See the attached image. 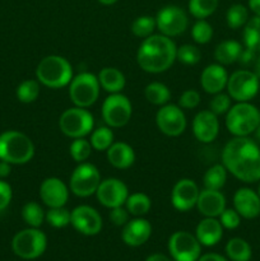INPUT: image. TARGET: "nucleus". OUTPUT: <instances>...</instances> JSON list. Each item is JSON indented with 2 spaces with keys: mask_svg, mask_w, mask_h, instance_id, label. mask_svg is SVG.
Returning <instances> with one entry per match:
<instances>
[{
  "mask_svg": "<svg viewBox=\"0 0 260 261\" xmlns=\"http://www.w3.org/2000/svg\"><path fill=\"white\" fill-rule=\"evenodd\" d=\"M222 165L242 182L260 181L259 145L249 137H235L222 150Z\"/></svg>",
  "mask_w": 260,
  "mask_h": 261,
  "instance_id": "1",
  "label": "nucleus"
},
{
  "mask_svg": "<svg viewBox=\"0 0 260 261\" xmlns=\"http://www.w3.org/2000/svg\"><path fill=\"white\" fill-rule=\"evenodd\" d=\"M175 42L163 35H152L144 38L137 51L138 65L145 73L160 74L168 70L176 61Z\"/></svg>",
  "mask_w": 260,
  "mask_h": 261,
  "instance_id": "2",
  "label": "nucleus"
},
{
  "mask_svg": "<svg viewBox=\"0 0 260 261\" xmlns=\"http://www.w3.org/2000/svg\"><path fill=\"white\" fill-rule=\"evenodd\" d=\"M36 78L41 84L51 89L64 88L73 79V66L63 56L48 55L38 63Z\"/></svg>",
  "mask_w": 260,
  "mask_h": 261,
  "instance_id": "3",
  "label": "nucleus"
},
{
  "mask_svg": "<svg viewBox=\"0 0 260 261\" xmlns=\"http://www.w3.org/2000/svg\"><path fill=\"white\" fill-rule=\"evenodd\" d=\"M35 155L32 140L17 130H8L0 134V160L10 165H24Z\"/></svg>",
  "mask_w": 260,
  "mask_h": 261,
  "instance_id": "4",
  "label": "nucleus"
},
{
  "mask_svg": "<svg viewBox=\"0 0 260 261\" xmlns=\"http://www.w3.org/2000/svg\"><path fill=\"white\" fill-rule=\"evenodd\" d=\"M260 124V111L250 102H237L226 114V127L233 137H249Z\"/></svg>",
  "mask_w": 260,
  "mask_h": 261,
  "instance_id": "5",
  "label": "nucleus"
},
{
  "mask_svg": "<svg viewBox=\"0 0 260 261\" xmlns=\"http://www.w3.org/2000/svg\"><path fill=\"white\" fill-rule=\"evenodd\" d=\"M99 88L98 78L94 74L83 71L73 76L69 83V97L74 106L88 109L98 99Z\"/></svg>",
  "mask_w": 260,
  "mask_h": 261,
  "instance_id": "6",
  "label": "nucleus"
},
{
  "mask_svg": "<svg viewBox=\"0 0 260 261\" xmlns=\"http://www.w3.org/2000/svg\"><path fill=\"white\" fill-rule=\"evenodd\" d=\"M59 127L64 135L71 139L86 138L94 127L93 115L83 107H71L61 114Z\"/></svg>",
  "mask_w": 260,
  "mask_h": 261,
  "instance_id": "7",
  "label": "nucleus"
},
{
  "mask_svg": "<svg viewBox=\"0 0 260 261\" xmlns=\"http://www.w3.org/2000/svg\"><path fill=\"white\" fill-rule=\"evenodd\" d=\"M46 247H47L46 234L33 227L18 232L12 241V249L14 254L24 260L37 259L46 251Z\"/></svg>",
  "mask_w": 260,
  "mask_h": 261,
  "instance_id": "8",
  "label": "nucleus"
},
{
  "mask_svg": "<svg viewBox=\"0 0 260 261\" xmlns=\"http://www.w3.org/2000/svg\"><path fill=\"white\" fill-rule=\"evenodd\" d=\"M227 93L236 102H250L257 94L260 88V79L252 70L240 69L228 75Z\"/></svg>",
  "mask_w": 260,
  "mask_h": 261,
  "instance_id": "9",
  "label": "nucleus"
},
{
  "mask_svg": "<svg viewBox=\"0 0 260 261\" xmlns=\"http://www.w3.org/2000/svg\"><path fill=\"white\" fill-rule=\"evenodd\" d=\"M101 181V173L96 166L88 162H82L71 173L69 189L78 198H88L96 194Z\"/></svg>",
  "mask_w": 260,
  "mask_h": 261,
  "instance_id": "10",
  "label": "nucleus"
},
{
  "mask_svg": "<svg viewBox=\"0 0 260 261\" xmlns=\"http://www.w3.org/2000/svg\"><path fill=\"white\" fill-rule=\"evenodd\" d=\"M133 106L130 99L121 93H112L102 103V119L110 127H122L130 121Z\"/></svg>",
  "mask_w": 260,
  "mask_h": 261,
  "instance_id": "11",
  "label": "nucleus"
},
{
  "mask_svg": "<svg viewBox=\"0 0 260 261\" xmlns=\"http://www.w3.org/2000/svg\"><path fill=\"white\" fill-rule=\"evenodd\" d=\"M168 251L175 261H198L201 245L190 232L177 231L168 240Z\"/></svg>",
  "mask_w": 260,
  "mask_h": 261,
  "instance_id": "12",
  "label": "nucleus"
},
{
  "mask_svg": "<svg viewBox=\"0 0 260 261\" xmlns=\"http://www.w3.org/2000/svg\"><path fill=\"white\" fill-rule=\"evenodd\" d=\"M155 24L161 35L167 36L170 38L176 37L185 32L188 28V14L177 5H167L157 13Z\"/></svg>",
  "mask_w": 260,
  "mask_h": 261,
  "instance_id": "13",
  "label": "nucleus"
},
{
  "mask_svg": "<svg viewBox=\"0 0 260 261\" xmlns=\"http://www.w3.org/2000/svg\"><path fill=\"white\" fill-rule=\"evenodd\" d=\"M155 124L158 130L167 137H178L186 129V117L178 105L161 106L155 114Z\"/></svg>",
  "mask_w": 260,
  "mask_h": 261,
  "instance_id": "14",
  "label": "nucleus"
},
{
  "mask_svg": "<svg viewBox=\"0 0 260 261\" xmlns=\"http://www.w3.org/2000/svg\"><path fill=\"white\" fill-rule=\"evenodd\" d=\"M70 224L84 236H96L101 232L103 222L96 209L89 205H79L70 212Z\"/></svg>",
  "mask_w": 260,
  "mask_h": 261,
  "instance_id": "15",
  "label": "nucleus"
},
{
  "mask_svg": "<svg viewBox=\"0 0 260 261\" xmlns=\"http://www.w3.org/2000/svg\"><path fill=\"white\" fill-rule=\"evenodd\" d=\"M96 196L99 204H102L105 208L112 209L125 205V201L129 196V190L121 180L111 177L99 182Z\"/></svg>",
  "mask_w": 260,
  "mask_h": 261,
  "instance_id": "16",
  "label": "nucleus"
},
{
  "mask_svg": "<svg viewBox=\"0 0 260 261\" xmlns=\"http://www.w3.org/2000/svg\"><path fill=\"white\" fill-rule=\"evenodd\" d=\"M199 190L198 184L190 178H181L171 191V204L178 212H189L196 206Z\"/></svg>",
  "mask_w": 260,
  "mask_h": 261,
  "instance_id": "17",
  "label": "nucleus"
},
{
  "mask_svg": "<svg viewBox=\"0 0 260 261\" xmlns=\"http://www.w3.org/2000/svg\"><path fill=\"white\" fill-rule=\"evenodd\" d=\"M219 133V120L211 110H203L198 112L193 120V134L203 144H209Z\"/></svg>",
  "mask_w": 260,
  "mask_h": 261,
  "instance_id": "18",
  "label": "nucleus"
},
{
  "mask_svg": "<svg viewBox=\"0 0 260 261\" xmlns=\"http://www.w3.org/2000/svg\"><path fill=\"white\" fill-rule=\"evenodd\" d=\"M40 198L48 208L65 206L69 199V188L58 177H47L40 186Z\"/></svg>",
  "mask_w": 260,
  "mask_h": 261,
  "instance_id": "19",
  "label": "nucleus"
},
{
  "mask_svg": "<svg viewBox=\"0 0 260 261\" xmlns=\"http://www.w3.org/2000/svg\"><path fill=\"white\" fill-rule=\"evenodd\" d=\"M233 208L245 219H254L260 216V196L249 188H241L233 195Z\"/></svg>",
  "mask_w": 260,
  "mask_h": 261,
  "instance_id": "20",
  "label": "nucleus"
},
{
  "mask_svg": "<svg viewBox=\"0 0 260 261\" xmlns=\"http://www.w3.org/2000/svg\"><path fill=\"white\" fill-rule=\"evenodd\" d=\"M152 234V226L147 219L142 217L132 219L124 226L121 239L127 246L138 247L144 245Z\"/></svg>",
  "mask_w": 260,
  "mask_h": 261,
  "instance_id": "21",
  "label": "nucleus"
},
{
  "mask_svg": "<svg viewBox=\"0 0 260 261\" xmlns=\"http://www.w3.org/2000/svg\"><path fill=\"white\" fill-rule=\"evenodd\" d=\"M227 81H228L227 70L218 63L205 66L201 71L200 86L204 92L209 94H217L223 91L227 87Z\"/></svg>",
  "mask_w": 260,
  "mask_h": 261,
  "instance_id": "22",
  "label": "nucleus"
},
{
  "mask_svg": "<svg viewBox=\"0 0 260 261\" xmlns=\"http://www.w3.org/2000/svg\"><path fill=\"white\" fill-rule=\"evenodd\" d=\"M196 208L201 216L217 218L226 209V198L219 190L203 189L199 194Z\"/></svg>",
  "mask_w": 260,
  "mask_h": 261,
  "instance_id": "23",
  "label": "nucleus"
},
{
  "mask_svg": "<svg viewBox=\"0 0 260 261\" xmlns=\"http://www.w3.org/2000/svg\"><path fill=\"white\" fill-rule=\"evenodd\" d=\"M195 236L203 246H214L223 237V227L217 218L205 217L196 226Z\"/></svg>",
  "mask_w": 260,
  "mask_h": 261,
  "instance_id": "24",
  "label": "nucleus"
},
{
  "mask_svg": "<svg viewBox=\"0 0 260 261\" xmlns=\"http://www.w3.org/2000/svg\"><path fill=\"white\" fill-rule=\"evenodd\" d=\"M107 161L112 167L117 170H127L135 162V152L127 143H112L111 147L106 150Z\"/></svg>",
  "mask_w": 260,
  "mask_h": 261,
  "instance_id": "25",
  "label": "nucleus"
},
{
  "mask_svg": "<svg viewBox=\"0 0 260 261\" xmlns=\"http://www.w3.org/2000/svg\"><path fill=\"white\" fill-rule=\"evenodd\" d=\"M97 78H98L101 88L103 91L109 92L110 94L121 93L122 89L125 88V84H126V79H125L124 74L119 69L111 68V66H106V68L101 69Z\"/></svg>",
  "mask_w": 260,
  "mask_h": 261,
  "instance_id": "26",
  "label": "nucleus"
},
{
  "mask_svg": "<svg viewBox=\"0 0 260 261\" xmlns=\"http://www.w3.org/2000/svg\"><path fill=\"white\" fill-rule=\"evenodd\" d=\"M242 45L235 40H226L218 43L214 50V58L221 65H231L239 61L242 51Z\"/></svg>",
  "mask_w": 260,
  "mask_h": 261,
  "instance_id": "27",
  "label": "nucleus"
},
{
  "mask_svg": "<svg viewBox=\"0 0 260 261\" xmlns=\"http://www.w3.org/2000/svg\"><path fill=\"white\" fill-rule=\"evenodd\" d=\"M242 40L246 48L260 53V17L249 18L246 24L244 25V32H242Z\"/></svg>",
  "mask_w": 260,
  "mask_h": 261,
  "instance_id": "28",
  "label": "nucleus"
},
{
  "mask_svg": "<svg viewBox=\"0 0 260 261\" xmlns=\"http://www.w3.org/2000/svg\"><path fill=\"white\" fill-rule=\"evenodd\" d=\"M226 254L232 261H250L252 255L251 246L244 239L235 237L226 245Z\"/></svg>",
  "mask_w": 260,
  "mask_h": 261,
  "instance_id": "29",
  "label": "nucleus"
},
{
  "mask_svg": "<svg viewBox=\"0 0 260 261\" xmlns=\"http://www.w3.org/2000/svg\"><path fill=\"white\" fill-rule=\"evenodd\" d=\"M152 201L150 198L144 193H134L129 194L126 201H125V208L127 209L130 216L143 217L150 211Z\"/></svg>",
  "mask_w": 260,
  "mask_h": 261,
  "instance_id": "30",
  "label": "nucleus"
},
{
  "mask_svg": "<svg viewBox=\"0 0 260 261\" xmlns=\"http://www.w3.org/2000/svg\"><path fill=\"white\" fill-rule=\"evenodd\" d=\"M144 96L149 103L154 106H165L171 98V92L166 84L161 82H152L144 89Z\"/></svg>",
  "mask_w": 260,
  "mask_h": 261,
  "instance_id": "31",
  "label": "nucleus"
},
{
  "mask_svg": "<svg viewBox=\"0 0 260 261\" xmlns=\"http://www.w3.org/2000/svg\"><path fill=\"white\" fill-rule=\"evenodd\" d=\"M227 181V170L223 165H214L205 172L203 178L204 189L221 190Z\"/></svg>",
  "mask_w": 260,
  "mask_h": 261,
  "instance_id": "32",
  "label": "nucleus"
},
{
  "mask_svg": "<svg viewBox=\"0 0 260 261\" xmlns=\"http://www.w3.org/2000/svg\"><path fill=\"white\" fill-rule=\"evenodd\" d=\"M89 143L92 148L98 152L107 150L114 143V133L110 126H99L93 129L89 137Z\"/></svg>",
  "mask_w": 260,
  "mask_h": 261,
  "instance_id": "33",
  "label": "nucleus"
},
{
  "mask_svg": "<svg viewBox=\"0 0 260 261\" xmlns=\"http://www.w3.org/2000/svg\"><path fill=\"white\" fill-rule=\"evenodd\" d=\"M46 213L43 212L42 206L36 201H28L22 208V218L25 223L33 228H38L45 222Z\"/></svg>",
  "mask_w": 260,
  "mask_h": 261,
  "instance_id": "34",
  "label": "nucleus"
},
{
  "mask_svg": "<svg viewBox=\"0 0 260 261\" xmlns=\"http://www.w3.org/2000/svg\"><path fill=\"white\" fill-rule=\"evenodd\" d=\"M219 0H189V12L196 19H205L218 8Z\"/></svg>",
  "mask_w": 260,
  "mask_h": 261,
  "instance_id": "35",
  "label": "nucleus"
},
{
  "mask_svg": "<svg viewBox=\"0 0 260 261\" xmlns=\"http://www.w3.org/2000/svg\"><path fill=\"white\" fill-rule=\"evenodd\" d=\"M249 20V10L242 4H233L226 13V22L231 30H239L244 27Z\"/></svg>",
  "mask_w": 260,
  "mask_h": 261,
  "instance_id": "36",
  "label": "nucleus"
},
{
  "mask_svg": "<svg viewBox=\"0 0 260 261\" xmlns=\"http://www.w3.org/2000/svg\"><path fill=\"white\" fill-rule=\"evenodd\" d=\"M40 96V82L27 79L22 82L17 88V98L22 103H32Z\"/></svg>",
  "mask_w": 260,
  "mask_h": 261,
  "instance_id": "37",
  "label": "nucleus"
},
{
  "mask_svg": "<svg viewBox=\"0 0 260 261\" xmlns=\"http://www.w3.org/2000/svg\"><path fill=\"white\" fill-rule=\"evenodd\" d=\"M157 28L155 24V18L150 17V15H142L138 17L134 22L132 23V32L135 37L139 38H147L153 35L154 30Z\"/></svg>",
  "mask_w": 260,
  "mask_h": 261,
  "instance_id": "38",
  "label": "nucleus"
},
{
  "mask_svg": "<svg viewBox=\"0 0 260 261\" xmlns=\"http://www.w3.org/2000/svg\"><path fill=\"white\" fill-rule=\"evenodd\" d=\"M92 148L89 140H87L86 138H78V139H74L71 142L70 147H69V153H70V157L75 161L76 163L86 162L89 158V155L92 154Z\"/></svg>",
  "mask_w": 260,
  "mask_h": 261,
  "instance_id": "39",
  "label": "nucleus"
},
{
  "mask_svg": "<svg viewBox=\"0 0 260 261\" xmlns=\"http://www.w3.org/2000/svg\"><path fill=\"white\" fill-rule=\"evenodd\" d=\"M45 221L54 228H64L70 224V212L64 206L50 208L46 213Z\"/></svg>",
  "mask_w": 260,
  "mask_h": 261,
  "instance_id": "40",
  "label": "nucleus"
},
{
  "mask_svg": "<svg viewBox=\"0 0 260 261\" xmlns=\"http://www.w3.org/2000/svg\"><path fill=\"white\" fill-rule=\"evenodd\" d=\"M200 50L196 46L190 45V43H185V45L180 46L176 51V60L185 64V65H195L200 61Z\"/></svg>",
  "mask_w": 260,
  "mask_h": 261,
  "instance_id": "41",
  "label": "nucleus"
},
{
  "mask_svg": "<svg viewBox=\"0 0 260 261\" xmlns=\"http://www.w3.org/2000/svg\"><path fill=\"white\" fill-rule=\"evenodd\" d=\"M193 40L199 45H205L213 37V28L205 19H198L191 28Z\"/></svg>",
  "mask_w": 260,
  "mask_h": 261,
  "instance_id": "42",
  "label": "nucleus"
},
{
  "mask_svg": "<svg viewBox=\"0 0 260 261\" xmlns=\"http://www.w3.org/2000/svg\"><path fill=\"white\" fill-rule=\"evenodd\" d=\"M213 98L209 102V110H211L213 114H216L217 116L219 115H224L228 112V110L231 109V102L232 98L228 96V93H223V92H219V93L213 94Z\"/></svg>",
  "mask_w": 260,
  "mask_h": 261,
  "instance_id": "43",
  "label": "nucleus"
},
{
  "mask_svg": "<svg viewBox=\"0 0 260 261\" xmlns=\"http://www.w3.org/2000/svg\"><path fill=\"white\" fill-rule=\"evenodd\" d=\"M218 221L221 222L222 227L226 229H236L241 223V216L233 209H224L218 217Z\"/></svg>",
  "mask_w": 260,
  "mask_h": 261,
  "instance_id": "44",
  "label": "nucleus"
},
{
  "mask_svg": "<svg viewBox=\"0 0 260 261\" xmlns=\"http://www.w3.org/2000/svg\"><path fill=\"white\" fill-rule=\"evenodd\" d=\"M200 103V93L195 89H186L178 98V106L185 110H193Z\"/></svg>",
  "mask_w": 260,
  "mask_h": 261,
  "instance_id": "45",
  "label": "nucleus"
},
{
  "mask_svg": "<svg viewBox=\"0 0 260 261\" xmlns=\"http://www.w3.org/2000/svg\"><path fill=\"white\" fill-rule=\"evenodd\" d=\"M129 212L126 208H124V205L116 206V208H112L110 211V221L112 222V224L117 227H124L125 224L129 222Z\"/></svg>",
  "mask_w": 260,
  "mask_h": 261,
  "instance_id": "46",
  "label": "nucleus"
},
{
  "mask_svg": "<svg viewBox=\"0 0 260 261\" xmlns=\"http://www.w3.org/2000/svg\"><path fill=\"white\" fill-rule=\"evenodd\" d=\"M12 196L13 191L9 184L0 180V212L8 208V205H9L10 201H12Z\"/></svg>",
  "mask_w": 260,
  "mask_h": 261,
  "instance_id": "47",
  "label": "nucleus"
},
{
  "mask_svg": "<svg viewBox=\"0 0 260 261\" xmlns=\"http://www.w3.org/2000/svg\"><path fill=\"white\" fill-rule=\"evenodd\" d=\"M257 54L259 53H255V51L250 50V48L244 47L241 51V55H240V58H239V63L244 66L252 65L255 61V59H256Z\"/></svg>",
  "mask_w": 260,
  "mask_h": 261,
  "instance_id": "48",
  "label": "nucleus"
},
{
  "mask_svg": "<svg viewBox=\"0 0 260 261\" xmlns=\"http://www.w3.org/2000/svg\"><path fill=\"white\" fill-rule=\"evenodd\" d=\"M198 261H228L224 256L219 254H214V252H209V254L200 255Z\"/></svg>",
  "mask_w": 260,
  "mask_h": 261,
  "instance_id": "49",
  "label": "nucleus"
},
{
  "mask_svg": "<svg viewBox=\"0 0 260 261\" xmlns=\"http://www.w3.org/2000/svg\"><path fill=\"white\" fill-rule=\"evenodd\" d=\"M12 172V165L7 161L0 160V178H5Z\"/></svg>",
  "mask_w": 260,
  "mask_h": 261,
  "instance_id": "50",
  "label": "nucleus"
},
{
  "mask_svg": "<svg viewBox=\"0 0 260 261\" xmlns=\"http://www.w3.org/2000/svg\"><path fill=\"white\" fill-rule=\"evenodd\" d=\"M249 8L255 15L260 17V0H249Z\"/></svg>",
  "mask_w": 260,
  "mask_h": 261,
  "instance_id": "51",
  "label": "nucleus"
},
{
  "mask_svg": "<svg viewBox=\"0 0 260 261\" xmlns=\"http://www.w3.org/2000/svg\"><path fill=\"white\" fill-rule=\"evenodd\" d=\"M145 261H175V260L170 259V257H167L166 255H162V254H153L150 255V256H148Z\"/></svg>",
  "mask_w": 260,
  "mask_h": 261,
  "instance_id": "52",
  "label": "nucleus"
},
{
  "mask_svg": "<svg viewBox=\"0 0 260 261\" xmlns=\"http://www.w3.org/2000/svg\"><path fill=\"white\" fill-rule=\"evenodd\" d=\"M252 71H254L255 74H256V76L257 78L260 79V53L257 54V56H256V59H255V61H254V64H252Z\"/></svg>",
  "mask_w": 260,
  "mask_h": 261,
  "instance_id": "53",
  "label": "nucleus"
},
{
  "mask_svg": "<svg viewBox=\"0 0 260 261\" xmlns=\"http://www.w3.org/2000/svg\"><path fill=\"white\" fill-rule=\"evenodd\" d=\"M98 2L103 5H112V4H115L117 0H98Z\"/></svg>",
  "mask_w": 260,
  "mask_h": 261,
  "instance_id": "54",
  "label": "nucleus"
},
{
  "mask_svg": "<svg viewBox=\"0 0 260 261\" xmlns=\"http://www.w3.org/2000/svg\"><path fill=\"white\" fill-rule=\"evenodd\" d=\"M254 133H255V138H256L257 142L260 143V125H259V126H257V129L255 130Z\"/></svg>",
  "mask_w": 260,
  "mask_h": 261,
  "instance_id": "55",
  "label": "nucleus"
},
{
  "mask_svg": "<svg viewBox=\"0 0 260 261\" xmlns=\"http://www.w3.org/2000/svg\"><path fill=\"white\" fill-rule=\"evenodd\" d=\"M257 194H259V196H260V181H259V188H257Z\"/></svg>",
  "mask_w": 260,
  "mask_h": 261,
  "instance_id": "56",
  "label": "nucleus"
},
{
  "mask_svg": "<svg viewBox=\"0 0 260 261\" xmlns=\"http://www.w3.org/2000/svg\"><path fill=\"white\" fill-rule=\"evenodd\" d=\"M259 92H260V88H259Z\"/></svg>",
  "mask_w": 260,
  "mask_h": 261,
  "instance_id": "57",
  "label": "nucleus"
},
{
  "mask_svg": "<svg viewBox=\"0 0 260 261\" xmlns=\"http://www.w3.org/2000/svg\"><path fill=\"white\" fill-rule=\"evenodd\" d=\"M259 217H260V216H259Z\"/></svg>",
  "mask_w": 260,
  "mask_h": 261,
  "instance_id": "58",
  "label": "nucleus"
},
{
  "mask_svg": "<svg viewBox=\"0 0 260 261\" xmlns=\"http://www.w3.org/2000/svg\"><path fill=\"white\" fill-rule=\"evenodd\" d=\"M259 125H260V124H259Z\"/></svg>",
  "mask_w": 260,
  "mask_h": 261,
  "instance_id": "59",
  "label": "nucleus"
}]
</instances>
